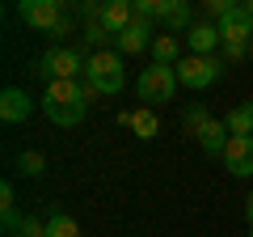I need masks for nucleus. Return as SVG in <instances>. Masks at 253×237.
Segmentation results:
<instances>
[{
  "label": "nucleus",
  "instance_id": "obj_1",
  "mask_svg": "<svg viewBox=\"0 0 253 237\" xmlns=\"http://www.w3.org/2000/svg\"><path fill=\"white\" fill-rule=\"evenodd\" d=\"M84 81L97 85V93H123L126 85V68L118 51H93L89 64H84Z\"/></svg>",
  "mask_w": 253,
  "mask_h": 237
},
{
  "label": "nucleus",
  "instance_id": "obj_2",
  "mask_svg": "<svg viewBox=\"0 0 253 237\" xmlns=\"http://www.w3.org/2000/svg\"><path fill=\"white\" fill-rule=\"evenodd\" d=\"M219 72H224L219 55H181L177 59V85H186V89H211Z\"/></svg>",
  "mask_w": 253,
  "mask_h": 237
},
{
  "label": "nucleus",
  "instance_id": "obj_3",
  "mask_svg": "<svg viewBox=\"0 0 253 237\" xmlns=\"http://www.w3.org/2000/svg\"><path fill=\"white\" fill-rule=\"evenodd\" d=\"M84 59L81 51H72V47H51V51L38 59V72L46 76V81H84Z\"/></svg>",
  "mask_w": 253,
  "mask_h": 237
},
{
  "label": "nucleus",
  "instance_id": "obj_4",
  "mask_svg": "<svg viewBox=\"0 0 253 237\" xmlns=\"http://www.w3.org/2000/svg\"><path fill=\"white\" fill-rule=\"evenodd\" d=\"M135 93H139V102H169L173 93H177V68H165V64H152V68H144L139 72V81H135Z\"/></svg>",
  "mask_w": 253,
  "mask_h": 237
},
{
  "label": "nucleus",
  "instance_id": "obj_5",
  "mask_svg": "<svg viewBox=\"0 0 253 237\" xmlns=\"http://www.w3.org/2000/svg\"><path fill=\"white\" fill-rule=\"evenodd\" d=\"M17 17L26 21L30 30H38V34H55V30L63 26V9H59V0H21L17 4Z\"/></svg>",
  "mask_w": 253,
  "mask_h": 237
},
{
  "label": "nucleus",
  "instance_id": "obj_6",
  "mask_svg": "<svg viewBox=\"0 0 253 237\" xmlns=\"http://www.w3.org/2000/svg\"><path fill=\"white\" fill-rule=\"evenodd\" d=\"M152 43H156V21L135 17L123 34L114 38V51H118V55H139V51H152Z\"/></svg>",
  "mask_w": 253,
  "mask_h": 237
},
{
  "label": "nucleus",
  "instance_id": "obj_7",
  "mask_svg": "<svg viewBox=\"0 0 253 237\" xmlns=\"http://www.w3.org/2000/svg\"><path fill=\"white\" fill-rule=\"evenodd\" d=\"M81 85L84 81H46V93H42V110H89L81 102Z\"/></svg>",
  "mask_w": 253,
  "mask_h": 237
},
{
  "label": "nucleus",
  "instance_id": "obj_8",
  "mask_svg": "<svg viewBox=\"0 0 253 237\" xmlns=\"http://www.w3.org/2000/svg\"><path fill=\"white\" fill-rule=\"evenodd\" d=\"M224 165L232 178H249L253 174V136H232L224 148Z\"/></svg>",
  "mask_w": 253,
  "mask_h": 237
},
{
  "label": "nucleus",
  "instance_id": "obj_9",
  "mask_svg": "<svg viewBox=\"0 0 253 237\" xmlns=\"http://www.w3.org/2000/svg\"><path fill=\"white\" fill-rule=\"evenodd\" d=\"M118 123L135 131V140H156V136H161V118H156V110H152V106L123 110V115H118Z\"/></svg>",
  "mask_w": 253,
  "mask_h": 237
},
{
  "label": "nucleus",
  "instance_id": "obj_10",
  "mask_svg": "<svg viewBox=\"0 0 253 237\" xmlns=\"http://www.w3.org/2000/svg\"><path fill=\"white\" fill-rule=\"evenodd\" d=\"M30 115H34V102H30L26 89L9 85V89L0 93V118H4V123H26Z\"/></svg>",
  "mask_w": 253,
  "mask_h": 237
},
{
  "label": "nucleus",
  "instance_id": "obj_11",
  "mask_svg": "<svg viewBox=\"0 0 253 237\" xmlns=\"http://www.w3.org/2000/svg\"><path fill=\"white\" fill-rule=\"evenodd\" d=\"M131 21H135V0H101V26L114 38L123 34Z\"/></svg>",
  "mask_w": 253,
  "mask_h": 237
},
{
  "label": "nucleus",
  "instance_id": "obj_12",
  "mask_svg": "<svg viewBox=\"0 0 253 237\" xmlns=\"http://www.w3.org/2000/svg\"><path fill=\"white\" fill-rule=\"evenodd\" d=\"M186 43H190V55H215V47H224V38H219V26L194 21V26L186 30Z\"/></svg>",
  "mask_w": 253,
  "mask_h": 237
},
{
  "label": "nucleus",
  "instance_id": "obj_13",
  "mask_svg": "<svg viewBox=\"0 0 253 237\" xmlns=\"http://www.w3.org/2000/svg\"><path fill=\"white\" fill-rule=\"evenodd\" d=\"M215 26H219L224 47H228V43H249V38H253V17H249L245 9H232L224 21H215Z\"/></svg>",
  "mask_w": 253,
  "mask_h": 237
},
{
  "label": "nucleus",
  "instance_id": "obj_14",
  "mask_svg": "<svg viewBox=\"0 0 253 237\" xmlns=\"http://www.w3.org/2000/svg\"><path fill=\"white\" fill-rule=\"evenodd\" d=\"M194 140H199L203 153H219V157H224V148H228V140H232V136H228V123H224V118H207V127H203Z\"/></svg>",
  "mask_w": 253,
  "mask_h": 237
},
{
  "label": "nucleus",
  "instance_id": "obj_15",
  "mask_svg": "<svg viewBox=\"0 0 253 237\" xmlns=\"http://www.w3.org/2000/svg\"><path fill=\"white\" fill-rule=\"evenodd\" d=\"M161 26H165V34H186V30L194 26V9H190L186 0H173V4H169V13H165V21H161Z\"/></svg>",
  "mask_w": 253,
  "mask_h": 237
},
{
  "label": "nucleus",
  "instance_id": "obj_16",
  "mask_svg": "<svg viewBox=\"0 0 253 237\" xmlns=\"http://www.w3.org/2000/svg\"><path fill=\"white\" fill-rule=\"evenodd\" d=\"M177 59H181V43H177V34H156V43H152V64L177 68Z\"/></svg>",
  "mask_w": 253,
  "mask_h": 237
},
{
  "label": "nucleus",
  "instance_id": "obj_17",
  "mask_svg": "<svg viewBox=\"0 0 253 237\" xmlns=\"http://www.w3.org/2000/svg\"><path fill=\"white\" fill-rule=\"evenodd\" d=\"M228 136H253V102H241V106L228 110Z\"/></svg>",
  "mask_w": 253,
  "mask_h": 237
},
{
  "label": "nucleus",
  "instance_id": "obj_18",
  "mask_svg": "<svg viewBox=\"0 0 253 237\" xmlns=\"http://www.w3.org/2000/svg\"><path fill=\"white\" fill-rule=\"evenodd\" d=\"M46 237H81V225L68 212H51L46 216Z\"/></svg>",
  "mask_w": 253,
  "mask_h": 237
},
{
  "label": "nucleus",
  "instance_id": "obj_19",
  "mask_svg": "<svg viewBox=\"0 0 253 237\" xmlns=\"http://www.w3.org/2000/svg\"><path fill=\"white\" fill-rule=\"evenodd\" d=\"M17 170L26 174V178H42L46 174V157L38 153V148H26V153H17Z\"/></svg>",
  "mask_w": 253,
  "mask_h": 237
},
{
  "label": "nucleus",
  "instance_id": "obj_20",
  "mask_svg": "<svg viewBox=\"0 0 253 237\" xmlns=\"http://www.w3.org/2000/svg\"><path fill=\"white\" fill-rule=\"evenodd\" d=\"M110 38H114V34H110V30L101 26V21H84V43H89L93 51H110V47H106Z\"/></svg>",
  "mask_w": 253,
  "mask_h": 237
},
{
  "label": "nucleus",
  "instance_id": "obj_21",
  "mask_svg": "<svg viewBox=\"0 0 253 237\" xmlns=\"http://www.w3.org/2000/svg\"><path fill=\"white\" fill-rule=\"evenodd\" d=\"M207 118H211V115H207V106H190L186 115H181V123H186V131H190V136H199V131L207 127Z\"/></svg>",
  "mask_w": 253,
  "mask_h": 237
},
{
  "label": "nucleus",
  "instance_id": "obj_22",
  "mask_svg": "<svg viewBox=\"0 0 253 237\" xmlns=\"http://www.w3.org/2000/svg\"><path fill=\"white\" fill-rule=\"evenodd\" d=\"M232 9H241V4H232V0H207V13H211L215 21H224Z\"/></svg>",
  "mask_w": 253,
  "mask_h": 237
},
{
  "label": "nucleus",
  "instance_id": "obj_23",
  "mask_svg": "<svg viewBox=\"0 0 253 237\" xmlns=\"http://www.w3.org/2000/svg\"><path fill=\"white\" fill-rule=\"evenodd\" d=\"M9 208H17V195H13V182H4L0 186V212H9Z\"/></svg>",
  "mask_w": 253,
  "mask_h": 237
},
{
  "label": "nucleus",
  "instance_id": "obj_24",
  "mask_svg": "<svg viewBox=\"0 0 253 237\" xmlns=\"http://www.w3.org/2000/svg\"><path fill=\"white\" fill-rule=\"evenodd\" d=\"M249 55V43H228L224 47V59H245Z\"/></svg>",
  "mask_w": 253,
  "mask_h": 237
},
{
  "label": "nucleus",
  "instance_id": "obj_25",
  "mask_svg": "<svg viewBox=\"0 0 253 237\" xmlns=\"http://www.w3.org/2000/svg\"><path fill=\"white\" fill-rule=\"evenodd\" d=\"M245 216H249V225H253V191H249V199H245Z\"/></svg>",
  "mask_w": 253,
  "mask_h": 237
},
{
  "label": "nucleus",
  "instance_id": "obj_26",
  "mask_svg": "<svg viewBox=\"0 0 253 237\" xmlns=\"http://www.w3.org/2000/svg\"><path fill=\"white\" fill-rule=\"evenodd\" d=\"M241 9H245V13H249V17H253V0H245V4H241Z\"/></svg>",
  "mask_w": 253,
  "mask_h": 237
},
{
  "label": "nucleus",
  "instance_id": "obj_27",
  "mask_svg": "<svg viewBox=\"0 0 253 237\" xmlns=\"http://www.w3.org/2000/svg\"><path fill=\"white\" fill-rule=\"evenodd\" d=\"M249 237H253V225H249Z\"/></svg>",
  "mask_w": 253,
  "mask_h": 237
},
{
  "label": "nucleus",
  "instance_id": "obj_28",
  "mask_svg": "<svg viewBox=\"0 0 253 237\" xmlns=\"http://www.w3.org/2000/svg\"><path fill=\"white\" fill-rule=\"evenodd\" d=\"M17 237H26V233H17Z\"/></svg>",
  "mask_w": 253,
  "mask_h": 237
}]
</instances>
